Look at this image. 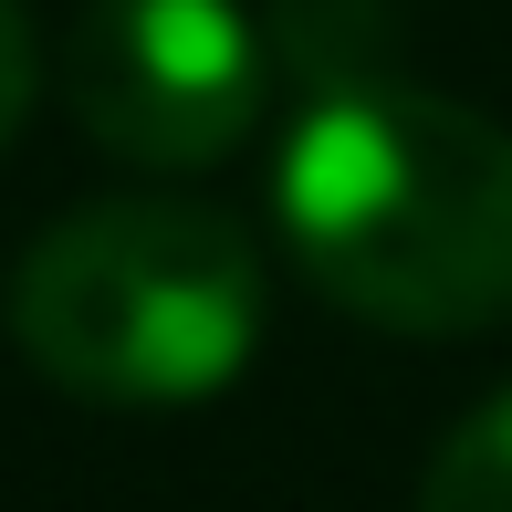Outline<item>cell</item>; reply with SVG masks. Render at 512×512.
Listing matches in <instances>:
<instances>
[{"instance_id":"6da1fadb","label":"cell","mask_w":512,"mask_h":512,"mask_svg":"<svg viewBox=\"0 0 512 512\" xmlns=\"http://www.w3.org/2000/svg\"><path fill=\"white\" fill-rule=\"evenodd\" d=\"M272 220L304 283L356 324L450 345L512 314V126L408 74H356L304 105Z\"/></svg>"},{"instance_id":"3957f363","label":"cell","mask_w":512,"mask_h":512,"mask_svg":"<svg viewBox=\"0 0 512 512\" xmlns=\"http://www.w3.org/2000/svg\"><path fill=\"white\" fill-rule=\"evenodd\" d=\"M272 42L241 0H84L63 32V105L126 168H209L251 136Z\"/></svg>"},{"instance_id":"7a4b0ae2","label":"cell","mask_w":512,"mask_h":512,"mask_svg":"<svg viewBox=\"0 0 512 512\" xmlns=\"http://www.w3.org/2000/svg\"><path fill=\"white\" fill-rule=\"evenodd\" d=\"M11 345L95 408H199L262 345V251L199 199L63 209L11 262Z\"/></svg>"},{"instance_id":"277c9868","label":"cell","mask_w":512,"mask_h":512,"mask_svg":"<svg viewBox=\"0 0 512 512\" xmlns=\"http://www.w3.org/2000/svg\"><path fill=\"white\" fill-rule=\"evenodd\" d=\"M418 512H512V387L481 398L439 439L429 481H418Z\"/></svg>"},{"instance_id":"5b68a950","label":"cell","mask_w":512,"mask_h":512,"mask_svg":"<svg viewBox=\"0 0 512 512\" xmlns=\"http://www.w3.org/2000/svg\"><path fill=\"white\" fill-rule=\"evenodd\" d=\"M32 95H42V53H32V21H21V0H0V147L21 136Z\"/></svg>"}]
</instances>
